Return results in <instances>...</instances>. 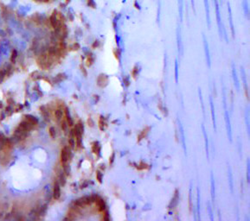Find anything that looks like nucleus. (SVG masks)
I'll return each instance as SVG.
<instances>
[{
	"instance_id": "1",
	"label": "nucleus",
	"mask_w": 250,
	"mask_h": 221,
	"mask_svg": "<svg viewBox=\"0 0 250 221\" xmlns=\"http://www.w3.org/2000/svg\"><path fill=\"white\" fill-rule=\"evenodd\" d=\"M69 150L68 146H65L62 151H61V162L62 164L67 163V162L69 161Z\"/></svg>"
},
{
	"instance_id": "16",
	"label": "nucleus",
	"mask_w": 250,
	"mask_h": 221,
	"mask_svg": "<svg viewBox=\"0 0 250 221\" xmlns=\"http://www.w3.org/2000/svg\"><path fill=\"white\" fill-rule=\"evenodd\" d=\"M96 179L97 180L100 182V183H102V179H103V175L100 171H97L96 172Z\"/></svg>"
},
{
	"instance_id": "19",
	"label": "nucleus",
	"mask_w": 250,
	"mask_h": 221,
	"mask_svg": "<svg viewBox=\"0 0 250 221\" xmlns=\"http://www.w3.org/2000/svg\"><path fill=\"white\" fill-rule=\"evenodd\" d=\"M69 146L72 148V149H74V145H75V140H74V138L73 136L69 138Z\"/></svg>"
},
{
	"instance_id": "9",
	"label": "nucleus",
	"mask_w": 250,
	"mask_h": 221,
	"mask_svg": "<svg viewBox=\"0 0 250 221\" xmlns=\"http://www.w3.org/2000/svg\"><path fill=\"white\" fill-rule=\"evenodd\" d=\"M203 43H204V48H205V54H206V57H207V61H208V65L210 63V58H209V52H208V46L207 44V41L205 39V36H203Z\"/></svg>"
},
{
	"instance_id": "5",
	"label": "nucleus",
	"mask_w": 250,
	"mask_h": 221,
	"mask_svg": "<svg viewBox=\"0 0 250 221\" xmlns=\"http://www.w3.org/2000/svg\"><path fill=\"white\" fill-rule=\"evenodd\" d=\"M151 130V127L150 126H147V127H145L141 132H140V134L139 135H138V139H137V142L138 143H139V142H141L144 138H145L146 136H147V134L149 133V131Z\"/></svg>"
},
{
	"instance_id": "14",
	"label": "nucleus",
	"mask_w": 250,
	"mask_h": 221,
	"mask_svg": "<svg viewBox=\"0 0 250 221\" xmlns=\"http://www.w3.org/2000/svg\"><path fill=\"white\" fill-rule=\"evenodd\" d=\"M26 118H27V121H28L29 123V124H31L32 125L37 124V119H36L35 118L31 117V116H26Z\"/></svg>"
},
{
	"instance_id": "22",
	"label": "nucleus",
	"mask_w": 250,
	"mask_h": 221,
	"mask_svg": "<svg viewBox=\"0 0 250 221\" xmlns=\"http://www.w3.org/2000/svg\"><path fill=\"white\" fill-rule=\"evenodd\" d=\"M210 106H211V113H212V118H213V122H214V125H215V115H214V107H213V103H212V100L210 99ZM216 126V125H215Z\"/></svg>"
},
{
	"instance_id": "26",
	"label": "nucleus",
	"mask_w": 250,
	"mask_h": 221,
	"mask_svg": "<svg viewBox=\"0 0 250 221\" xmlns=\"http://www.w3.org/2000/svg\"><path fill=\"white\" fill-rule=\"evenodd\" d=\"M124 84H125V86H129V85H130V81H129V78L127 76H125L124 78Z\"/></svg>"
},
{
	"instance_id": "27",
	"label": "nucleus",
	"mask_w": 250,
	"mask_h": 221,
	"mask_svg": "<svg viewBox=\"0 0 250 221\" xmlns=\"http://www.w3.org/2000/svg\"><path fill=\"white\" fill-rule=\"evenodd\" d=\"M175 68H176V70H175V75H176V81L178 82V63H177V61H176V64H175Z\"/></svg>"
},
{
	"instance_id": "15",
	"label": "nucleus",
	"mask_w": 250,
	"mask_h": 221,
	"mask_svg": "<svg viewBox=\"0 0 250 221\" xmlns=\"http://www.w3.org/2000/svg\"><path fill=\"white\" fill-rule=\"evenodd\" d=\"M62 114H63V111L61 110V109H57L55 111V116L57 119H61L62 118Z\"/></svg>"
},
{
	"instance_id": "2",
	"label": "nucleus",
	"mask_w": 250,
	"mask_h": 221,
	"mask_svg": "<svg viewBox=\"0 0 250 221\" xmlns=\"http://www.w3.org/2000/svg\"><path fill=\"white\" fill-rule=\"evenodd\" d=\"M178 200H179V191H178V189H176L174 195H173V198L171 199V200L169 204V209L170 210L177 207V205L178 203Z\"/></svg>"
},
{
	"instance_id": "7",
	"label": "nucleus",
	"mask_w": 250,
	"mask_h": 221,
	"mask_svg": "<svg viewBox=\"0 0 250 221\" xmlns=\"http://www.w3.org/2000/svg\"><path fill=\"white\" fill-rule=\"evenodd\" d=\"M54 198L56 199V200H58L59 198H60V196H61V190H60V187H59V185L57 184V183H56V185H55V187H54Z\"/></svg>"
},
{
	"instance_id": "21",
	"label": "nucleus",
	"mask_w": 250,
	"mask_h": 221,
	"mask_svg": "<svg viewBox=\"0 0 250 221\" xmlns=\"http://www.w3.org/2000/svg\"><path fill=\"white\" fill-rule=\"evenodd\" d=\"M183 0H178V7H179V13H180L181 18L183 16Z\"/></svg>"
},
{
	"instance_id": "31",
	"label": "nucleus",
	"mask_w": 250,
	"mask_h": 221,
	"mask_svg": "<svg viewBox=\"0 0 250 221\" xmlns=\"http://www.w3.org/2000/svg\"><path fill=\"white\" fill-rule=\"evenodd\" d=\"M33 1H35V2H37V3H42V0H33Z\"/></svg>"
},
{
	"instance_id": "3",
	"label": "nucleus",
	"mask_w": 250,
	"mask_h": 221,
	"mask_svg": "<svg viewBox=\"0 0 250 221\" xmlns=\"http://www.w3.org/2000/svg\"><path fill=\"white\" fill-rule=\"evenodd\" d=\"M97 85L100 87H105L107 85V82H108V78L107 75L105 74H100V76H98L97 78Z\"/></svg>"
},
{
	"instance_id": "13",
	"label": "nucleus",
	"mask_w": 250,
	"mask_h": 221,
	"mask_svg": "<svg viewBox=\"0 0 250 221\" xmlns=\"http://www.w3.org/2000/svg\"><path fill=\"white\" fill-rule=\"evenodd\" d=\"M105 125H106V123H105V121H104V118H103V117H100V120H99V128L100 129V130H104Z\"/></svg>"
},
{
	"instance_id": "18",
	"label": "nucleus",
	"mask_w": 250,
	"mask_h": 221,
	"mask_svg": "<svg viewBox=\"0 0 250 221\" xmlns=\"http://www.w3.org/2000/svg\"><path fill=\"white\" fill-rule=\"evenodd\" d=\"M16 57H17V52H16V49H14L13 51H12V54H11V61L14 63L15 61H16Z\"/></svg>"
},
{
	"instance_id": "20",
	"label": "nucleus",
	"mask_w": 250,
	"mask_h": 221,
	"mask_svg": "<svg viewBox=\"0 0 250 221\" xmlns=\"http://www.w3.org/2000/svg\"><path fill=\"white\" fill-rule=\"evenodd\" d=\"M189 208L190 211H192V203H191V188L190 189V193H189Z\"/></svg>"
},
{
	"instance_id": "29",
	"label": "nucleus",
	"mask_w": 250,
	"mask_h": 221,
	"mask_svg": "<svg viewBox=\"0 0 250 221\" xmlns=\"http://www.w3.org/2000/svg\"><path fill=\"white\" fill-rule=\"evenodd\" d=\"M114 156H115V154H114V153H112V156L110 157V160H109V164H110V165H111L112 163H113V161H114Z\"/></svg>"
},
{
	"instance_id": "32",
	"label": "nucleus",
	"mask_w": 250,
	"mask_h": 221,
	"mask_svg": "<svg viewBox=\"0 0 250 221\" xmlns=\"http://www.w3.org/2000/svg\"><path fill=\"white\" fill-rule=\"evenodd\" d=\"M191 4H192V7L194 9V0H191Z\"/></svg>"
},
{
	"instance_id": "30",
	"label": "nucleus",
	"mask_w": 250,
	"mask_h": 221,
	"mask_svg": "<svg viewBox=\"0 0 250 221\" xmlns=\"http://www.w3.org/2000/svg\"><path fill=\"white\" fill-rule=\"evenodd\" d=\"M87 123L89 124V126H93V125H94V123H93V121H92V119H91V118H88Z\"/></svg>"
},
{
	"instance_id": "28",
	"label": "nucleus",
	"mask_w": 250,
	"mask_h": 221,
	"mask_svg": "<svg viewBox=\"0 0 250 221\" xmlns=\"http://www.w3.org/2000/svg\"><path fill=\"white\" fill-rule=\"evenodd\" d=\"M60 181H61V183H62V185L65 184V177H64L63 175H62L60 176Z\"/></svg>"
},
{
	"instance_id": "10",
	"label": "nucleus",
	"mask_w": 250,
	"mask_h": 221,
	"mask_svg": "<svg viewBox=\"0 0 250 221\" xmlns=\"http://www.w3.org/2000/svg\"><path fill=\"white\" fill-rule=\"evenodd\" d=\"M136 168H137L138 170H145V169H148V168H150V166L148 165L147 163H144V162H140V163H139V164H138V165L136 166Z\"/></svg>"
},
{
	"instance_id": "8",
	"label": "nucleus",
	"mask_w": 250,
	"mask_h": 221,
	"mask_svg": "<svg viewBox=\"0 0 250 221\" xmlns=\"http://www.w3.org/2000/svg\"><path fill=\"white\" fill-rule=\"evenodd\" d=\"M228 10H229V20H230V26H231V30H232V34L233 36H235V31H234V26H233V21H232V15H231V8L229 5V3H228Z\"/></svg>"
},
{
	"instance_id": "12",
	"label": "nucleus",
	"mask_w": 250,
	"mask_h": 221,
	"mask_svg": "<svg viewBox=\"0 0 250 221\" xmlns=\"http://www.w3.org/2000/svg\"><path fill=\"white\" fill-rule=\"evenodd\" d=\"M204 5H205V11H206V16H207V22L208 26H210V16H209V8H208V0H204Z\"/></svg>"
},
{
	"instance_id": "4",
	"label": "nucleus",
	"mask_w": 250,
	"mask_h": 221,
	"mask_svg": "<svg viewBox=\"0 0 250 221\" xmlns=\"http://www.w3.org/2000/svg\"><path fill=\"white\" fill-rule=\"evenodd\" d=\"M95 201L96 202V205H97L98 207V210H99L100 212H104L105 209H106L105 201H104L101 198H100V197H98V196H95Z\"/></svg>"
},
{
	"instance_id": "25",
	"label": "nucleus",
	"mask_w": 250,
	"mask_h": 221,
	"mask_svg": "<svg viewBox=\"0 0 250 221\" xmlns=\"http://www.w3.org/2000/svg\"><path fill=\"white\" fill-rule=\"evenodd\" d=\"M67 128H68V124H67V122L64 120V121L62 122V129L64 131H66V130H67Z\"/></svg>"
},
{
	"instance_id": "23",
	"label": "nucleus",
	"mask_w": 250,
	"mask_h": 221,
	"mask_svg": "<svg viewBox=\"0 0 250 221\" xmlns=\"http://www.w3.org/2000/svg\"><path fill=\"white\" fill-rule=\"evenodd\" d=\"M93 61H94V60L92 59V56L90 55V56H88V58H87V65L89 67V66H91L92 64H93Z\"/></svg>"
},
{
	"instance_id": "24",
	"label": "nucleus",
	"mask_w": 250,
	"mask_h": 221,
	"mask_svg": "<svg viewBox=\"0 0 250 221\" xmlns=\"http://www.w3.org/2000/svg\"><path fill=\"white\" fill-rule=\"evenodd\" d=\"M49 135H50V137H51V138H55V136H56V131H55V128H53V127H51V128L49 129Z\"/></svg>"
},
{
	"instance_id": "6",
	"label": "nucleus",
	"mask_w": 250,
	"mask_h": 221,
	"mask_svg": "<svg viewBox=\"0 0 250 221\" xmlns=\"http://www.w3.org/2000/svg\"><path fill=\"white\" fill-rule=\"evenodd\" d=\"M214 3L216 4V19H217V24H218V27H219V30H220V33H221V18H220V11H219V6H218V3H217V0H214Z\"/></svg>"
},
{
	"instance_id": "11",
	"label": "nucleus",
	"mask_w": 250,
	"mask_h": 221,
	"mask_svg": "<svg viewBox=\"0 0 250 221\" xmlns=\"http://www.w3.org/2000/svg\"><path fill=\"white\" fill-rule=\"evenodd\" d=\"M100 150V145H99V143H98L97 142L93 143V144H92V151L94 152L95 155H99Z\"/></svg>"
},
{
	"instance_id": "17",
	"label": "nucleus",
	"mask_w": 250,
	"mask_h": 221,
	"mask_svg": "<svg viewBox=\"0 0 250 221\" xmlns=\"http://www.w3.org/2000/svg\"><path fill=\"white\" fill-rule=\"evenodd\" d=\"M138 73H139V68L138 67H135L133 69V72H132V76L133 79H136L137 76H138Z\"/></svg>"
}]
</instances>
